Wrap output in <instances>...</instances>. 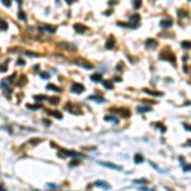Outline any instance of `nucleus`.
<instances>
[{"instance_id": "obj_29", "label": "nucleus", "mask_w": 191, "mask_h": 191, "mask_svg": "<svg viewBox=\"0 0 191 191\" xmlns=\"http://www.w3.org/2000/svg\"><path fill=\"white\" fill-rule=\"evenodd\" d=\"M140 5H142V1H139V0H135V1L133 3L134 9H138V8H140Z\"/></svg>"}, {"instance_id": "obj_14", "label": "nucleus", "mask_w": 191, "mask_h": 191, "mask_svg": "<svg viewBox=\"0 0 191 191\" xmlns=\"http://www.w3.org/2000/svg\"><path fill=\"white\" fill-rule=\"evenodd\" d=\"M143 92H144V93H146V94H149V96H155V97H162V96H163V93H162V92H155V90L146 89V88H144Z\"/></svg>"}, {"instance_id": "obj_31", "label": "nucleus", "mask_w": 191, "mask_h": 191, "mask_svg": "<svg viewBox=\"0 0 191 191\" xmlns=\"http://www.w3.org/2000/svg\"><path fill=\"white\" fill-rule=\"evenodd\" d=\"M134 184H148V180L142 178V180H134Z\"/></svg>"}, {"instance_id": "obj_41", "label": "nucleus", "mask_w": 191, "mask_h": 191, "mask_svg": "<svg viewBox=\"0 0 191 191\" xmlns=\"http://www.w3.org/2000/svg\"><path fill=\"white\" fill-rule=\"evenodd\" d=\"M5 70H7V67H5V65H0V72L4 73Z\"/></svg>"}, {"instance_id": "obj_17", "label": "nucleus", "mask_w": 191, "mask_h": 191, "mask_svg": "<svg viewBox=\"0 0 191 191\" xmlns=\"http://www.w3.org/2000/svg\"><path fill=\"white\" fill-rule=\"evenodd\" d=\"M47 113L50 115V116H54V117H56V119H59V120L63 119V115L59 112V111H49Z\"/></svg>"}, {"instance_id": "obj_12", "label": "nucleus", "mask_w": 191, "mask_h": 191, "mask_svg": "<svg viewBox=\"0 0 191 191\" xmlns=\"http://www.w3.org/2000/svg\"><path fill=\"white\" fill-rule=\"evenodd\" d=\"M74 29H75V32L76 33H84V32H87V27L84 24H80V23H76V24H74Z\"/></svg>"}, {"instance_id": "obj_1", "label": "nucleus", "mask_w": 191, "mask_h": 191, "mask_svg": "<svg viewBox=\"0 0 191 191\" xmlns=\"http://www.w3.org/2000/svg\"><path fill=\"white\" fill-rule=\"evenodd\" d=\"M159 59L161 60H167L169 63H172L173 66H176V56L172 51H168V50H164L163 52L159 54Z\"/></svg>"}, {"instance_id": "obj_8", "label": "nucleus", "mask_w": 191, "mask_h": 191, "mask_svg": "<svg viewBox=\"0 0 191 191\" xmlns=\"http://www.w3.org/2000/svg\"><path fill=\"white\" fill-rule=\"evenodd\" d=\"M88 99H90V101H96L98 102V103H105L106 99L103 96H99V94H93V96H89L88 97Z\"/></svg>"}, {"instance_id": "obj_16", "label": "nucleus", "mask_w": 191, "mask_h": 191, "mask_svg": "<svg viewBox=\"0 0 191 191\" xmlns=\"http://www.w3.org/2000/svg\"><path fill=\"white\" fill-rule=\"evenodd\" d=\"M113 46H115V38L110 37L107 40V42H106V49H113Z\"/></svg>"}, {"instance_id": "obj_13", "label": "nucleus", "mask_w": 191, "mask_h": 191, "mask_svg": "<svg viewBox=\"0 0 191 191\" xmlns=\"http://www.w3.org/2000/svg\"><path fill=\"white\" fill-rule=\"evenodd\" d=\"M157 45H158L157 41L153 40V38H149V40L145 41V46L148 49H155V47H157Z\"/></svg>"}, {"instance_id": "obj_5", "label": "nucleus", "mask_w": 191, "mask_h": 191, "mask_svg": "<svg viewBox=\"0 0 191 191\" xmlns=\"http://www.w3.org/2000/svg\"><path fill=\"white\" fill-rule=\"evenodd\" d=\"M98 164H101V166H103V167H107V168L116 169V171H121V169H122V167H121V166H117V164L111 163V162H99Z\"/></svg>"}, {"instance_id": "obj_30", "label": "nucleus", "mask_w": 191, "mask_h": 191, "mask_svg": "<svg viewBox=\"0 0 191 191\" xmlns=\"http://www.w3.org/2000/svg\"><path fill=\"white\" fill-rule=\"evenodd\" d=\"M182 169L185 172L186 171H191V164H182Z\"/></svg>"}, {"instance_id": "obj_24", "label": "nucleus", "mask_w": 191, "mask_h": 191, "mask_svg": "<svg viewBox=\"0 0 191 191\" xmlns=\"http://www.w3.org/2000/svg\"><path fill=\"white\" fill-rule=\"evenodd\" d=\"M0 29H1V31L8 29V23L5 22V20H3V19H0Z\"/></svg>"}, {"instance_id": "obj_44", "label": "nucleus", "mask_w": 191, "mask_h": 191, "mask_svg": "<svg viewBox=\"0 0 191 191\" xmlns=\"http://www.w3.org/2000/svg\"><path fill=\"white\" fill-rule=\"evenodd\" d=\"M74 1H75V0H66L67 4H72V3H74Z\"/></svg>"}, {"instance_id": "obj_45", "label": "nucleus", "mask_w": 191, "mask_h": 191, "mask_svg": "<svg viewBox=\"0 0 191 191\" xmlns=\"http://www.w3.org/2000/svg\"><path fill=\"white\" fill-rule=\"evenodd\" d=\"M43 122H45L46 125H50V124H51V122H50V121H47V120H43Z\"/></svg>"}, {"instance_id": "obj_35", "label": "nucleus", "mask_w": 191, "mask_h": 191, "mask_svg": "<svg viewBox=\"0 0 191 191\" xmlns=\"http://www.w3.org/2000/svg\"><path fill=\"white\" fill-rule=\"evenodd\" d=\"M1 1H3V4H4L5 7H8V8L10 7V1H8V0H1Z\"/></svg>"}, {"instance_id": "obj_20", "label": "nucleus", "mask_w": 191, "mask_h": 191, "mask_svg": "<svg viewBox=\"0 0 191 191\" xmlns=\"http://www.w3.org/2000/svg\"><path fill=\"white\" fill-rule=\"evenodd\" d=\"M148 111H151V107H145V106H139V107H138V112L139 113L148 112Z\"/></svg>"}, {"instance_id": "obj_23", "label": "nucleus", "mask_w": 191, "mask_h": 191, "mask_svg": "<svg viewBox=\"0 0 191 191\" xmlns=\"http://www.w3.org/2000/svg\"><path fill=\"white\" fill-rule=\"evenodd\" d=\"M102 84H103V87L107 88V89H112V88H113V84L111 83V82H108V80H102Z\"/></svg>"}, {"instance_id": "obj_39", "label": "nucleus", "mask_w": 191, "mask_h": 191, "mask_svg": "<svg viewBox=\"0 0 191 191\" xmlns=\"http://www.w3.org/2000/svg\"><path fill=\"white\" fill-rule=\"evenodd\" d=\"M47 187H50V189H56L57 186H56V185H54V184H49Z\"/></svg>"}, {"instance_id": "obj_10", "label": "nucleus", "mask_w": 191, "mask_h": 191, "mask_svg": "<svg viewBox=\"0 0 191 191\" xmlns=\"http://www.w3.org/2000/svg\"><path fill=\"white\" fill-rule=\"evenodd\" d=\"M38 29H41V31H45V32H47V33H55L56 27H54V26H40Z\"/></svg>"}, {"instance_id": "obj_21", "label": "nucleus", "mask_w": 191, "mask_h": 191, "mask_svg": "<svg viewBox=\"0 0 191 191\" xmlns=\"http://www.w3.org/2000/svg\"><path fill=\"white\" fill-rule=\"evenodd\" d=\"M181 47L182 49H186V50L191 49V42H190V41H182V42H181Z\"/></svg>"}, {"instance_id": "obj_11", "label": "nucleus", "mask_w": 191, "mask_h": 191, "mask_svg": "<svg viewBox=\"0 0 191 191\" xmlns=\"http://www.w3.org/2000/svg\"><path fill=\"white\" fill-rule=\"evenodd\" d=\"M94 186L101 187V189H105V190H110V189H111L110 184H107L106 181H96V182H94Z\"/></svg>"}, {"instance_id": "obj_36", "label": "nucleus", "mask_w": 191, "mask_h": 191, "mask_svg": "<svg viewBox=\"0 0 191 191\" xmlns=\"http://www.w3.org/2000/svg\"><path fill=\"white\" fill-rule=\"evenodd\" d=\"M18 17H19V18H20V19H23V20H24V19H26V14H24V13H22V11H20V13L18 14Z\"/></svg>"}, {"instance_id": "obj_19", "label": "nucleus", "mask_w": 191, "mask_h": 191, "mask_svg": "<svg viewBox=\"0 0 191 191\" xmlns=\"http://www.w3.org/2000/svg\"><path fill=\"white\" fill-rule=\"evenodd\" d=\"M105 120H106V121H111V122H113V124H117V122H119L117 117L112 116V115H108V116H106V117H105Z\"/></svg>"}, {"instance_id": "obj_18", "label": "nucleus", "mask_w": 191, "mask_h": 191, "mask_svg": "<svg viewBox=\"0 0 191 191\" xmlns=\"http://www.w3.org/2000/svg\"><path fill=\"white\" fill-rule=\"evenodd\" d=\"M144 161V157L142 154H135L134 155V162H135V164H140Z\"/></svg>"}, {"instance_id": "obj_27", "label": "nucleus", "mask_w": 191, "mask_h": 191, "mask_svg": "<svg viewBox=\"0 0 191 191\" xmlns=\"http://www.w3.org/2000/svg\"><path fill=\"white\" fill-rule=\"evenodd\" d=\"M41 142H42V139H38V138H36V139H31V140H29V144H32V145H37V144L38 143H41Z\"/></svg>"}, {"instance_id": "obj_22", "label": "nucleus", "mask_w": 191, "mask_h": 191, "mask_svg": "<svg viewBox=\"0 0 191 191\" xmlns=\"http://www.w3.org/2000/svg\"><path fill=\"white\" fill-rule=\"evenodd\" d=\"M46 89H50V90H55V92H61V88H59V87H55V86H52V84H47V86H46Z\"/></svg>"}, {"instance_id": "obj_28", "label": "nucleus", "mask_w": 191, "mask_h": 191, "mask_svg": "<svg viewBox=\"0 0 191 191\" xmlns=\"http://www.w3.org/2000/svg\"><path fill=\"white\" fill-rule=\"evenodd\" d=\"M27 108H31V110H40V108H42V106L41 105H34V106H31V105H27Z\"/></svg>"}, {"instance_id": "obj_46", "label": "nucleus", "mask_w": 191, "mask_h": 191, "mask_svg": "<svg viewBox=\"0 0 191 191\" xmlns=\"http://www.w3.org/2000/svg\"><path fill=\"white\" fill-rule=\"evenodd\" d=\"M187 144H189V145H191V140H189V142H187Z\"/></svg>"}, {"instance_id": "obj_33", "label": "nucleus", "mask_w": 191, "mask_h": 191, "mask_svg": "<svg viewBox=\"0 0 191 191\" xmlns=\"http://www.w3.org/2000/svg\"><path fill=\"white\" fill-rule=\"evenodd\" d=\"M24 82H26V76H20V80L18 82V83H19V86H20V87H22V86H24V84H26Z\"/></svg>"}, {"instance_id": "obj_26", "label": "nucleus", "mask_w": 191, "mask_h": 191, "mask_svg": "<svg viewBox=\"0 0 191 191\" xmlns=\"http://www.w3.org/2000/svg\"><path fill=\"white\" fill-rule=\"evenodd\" d=\"M49 101L51 102L52 105H57V103H59V101H60V99H59L57 97H49Z\"/></svg>"}, {"instance_id": "obj_37", "label": "nucleus", "mask_w": 191, "mask_h": 191, "mask_svg": "<svg viewBox=\"0 0 191 191\" xmlns=\"http://www.w3.org/2000/svg\"><path fill=\"white\" fill-rule=\"evenodd\" d=\"M184 128L186 129V130H189V131H191V125L190 124H184Z\"/></svg>"}, {"instance_id": "obj_6", "label": "nucleus", "mask_w": 191, "mask_h": 191, "mask_svg": "<svg viewBox=\"0 0 191 191\" xmlns=\"http://www.w3.org/2000/svg\"><path fill=\"white\" fill-rule=\"evenodd\" d=\"M60 155H66V157H78V153L74 151H67V149H60Z\"/></svg>"}, {"instance_id": "obj_43", "label": "nucleus", "mask_w": 191, "mask_h": 191, "mask_svg": "<svg viewBox=\"0 0 191 191\" xmlns=\"http://www.w3.org/2000/svg\"><path fill=\"white\" fill-rule=\"evenodd\" d=\"M116 69H117V70H120V69H122V64H119V65H117V66H116Z\"/></svg>"}, {"instance_id": "obj_7", "label": "nucleus", "mask_w": 191, "mask_h": 191, "mask_svg": "<svg viewBox=\"0 0 191 191\" xmlns=\"http://www.w3.org/2000/svg\"><path fill=\"white\" fill-rule=\"evenodd\" d=\"M112 111L119 112L122 117H130V113H131L130 110H128V108H112Z\"/></svg>"}, {"instance_id": "obj_9", "label": "nucleus", "mask_w": 191, "mask_h": 191, "mask_svg": "<svg viewBox=\"0 0 191 191\" xmlns=\"http://www.w3.org/2000/svg\"><path fill=\"white\" fill-rule=\"evenodd\" d=\"M172 24H173V20L171 18L162 19V20H161V23H159V26L162 28H169V27H172Z\"/></svg>"}, {"instance_id": "obj_3", "label": "nucleus", "mask_w": 191, "mask_h": 191, "mask_svg": "<svg viewBox=\"0 0 191 191\" xmlns=\"http://www.w3.org/2000/svg\"><path fill=\"white\" fill-rule=\"evenodd\" d=\"M84 86L83 84H79V83H73L72 84V88H70V90H72V93H75V94H79V93H83L84 92Z\"/></svg>"}, {"instance_id": "obj_38", "label": "nucleus", "mask_w": 191, "mask_h": 191, "mask_svg": "<svg viewBox=\"0 0 191 191\" xmlns=\"http://www.w3.org/2000/svg\"><path fill=\"white\" fill-rule=\"evenodd\" d=\"M70 166H72V167L78 166V161H72V162H70Z\"/></svg>"}, {"instance_id": "obj_25", "label": "nucleus", "mask_w": 191, "mask_h": 191, "mask_svg": "<svg viewBox=\"0 0 191 191\" xmlns=\"http://www.w3.org/2000/svg\"><path fill=\"white\" fill-rule=\"evenodd\" d=\"M36 101H49V97L47 96H34L33 97Z\"/></svg>"}, {"instance_id": "obj_34", "label": "nucleus", "mask_w": 191, "mask_h": 191, "mask_svg": "<svg viewBox=\"0 0 191 191\" xmlns=\"http://www.w3.org/2000/svg\"><path fill=\"white\" fill-rule=\"evenodd\" d=\"M157 126H158V128L161 129V130L163 131V133H164V131H166V126H164V125H162V124H157Z\"/></svg>"}, {"instance_id": "obj_32", "label": "nucleus", "mask_w": 191, "mask_h": 191, "mask_svg": "<svg viewBox=\"0 0 191 191\" xmlns=\"http://www.w3.org/2000/svg\"><path fill=\"white\" fill-rule=\"evenodd\" d=\"M40 76L42 79H50V74H49V73H41Z\"/></svg>"}, {"instance_id": "obj_40", "label": "nucleus", "mask_w": 191, "mask_h": 191, "mask_svg": "<svg viewBox=\"0 0 191 191\" xmlns=\"http://www.w3.org/2000/svg\"><path fill=\"white\" fill-rule=\"evenodd\" d=\"M140 190H142V191H155V190H153V189H148V187H142Z\"/></svg>"}, {"instance_id": "obj_42", "label": "nucleus", "mask_w": 191, "mask_h": 191, "mask_svg": "<svg viewBox=\"0 0 191 191\" xmlns=\"http://www.w3.org/2000/svg\"><path fill=\"white\" fill-rule=\"evenodd\" d=\"M17 64H19V65H24V61H23L22 59H20V60H18V61H17Z\"/></svg>"}, {"instance_id": "obj_4", "label": "nucleus", "mask_w": 191, "mask_h": 191, "mask_svg": "<svg viewBox=\"0 0 191 191\" xmlns=\"http://www.w3.org/2000/svg\"><path fill=\"white\" fill-rule=\"evenodd\" d=\"M139 24H140V16L138 13H135L130 17V27L136 28Z\"/></svg>"}, {"instance_id": "obj_15", "label": "nucleus", "mask_w": 191, "mask_h": 191, "mask_svg": "<svg viewBox=\"0 0 191 191\" xmlns=\"http://www.w3.org/2000/svg\"><path fill=\"white\" fill-rule=\"evenodd\" d=\"M90 80L96 82V83H99V82L102 80V74L101 73H94V74L90 75Z\"/></svg>"}, {"instance_id": "obj_2", "label": "nucleus", "mask_w": 191, "mask_h": 191, "mask_svg": "<svg viewBox=\"0 0 191 191\" xmlns=\"http://www.w3.org/2000/svg\"><path fill=\"white\" fill-rule=\"evenodd\" d=\"M65 110L69 111V112L73 113V115H80V113H82L80 107H79L78 105H74V103H67V105L65 106Z\"/></svg>"}]
</instances>
